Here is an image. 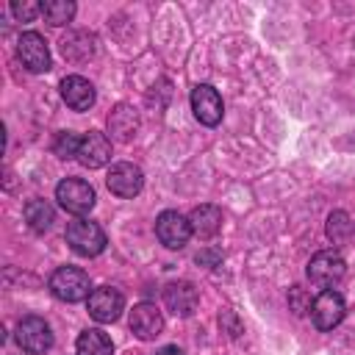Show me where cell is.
I'll return each instance as SVG.
<instances>
[{"label": "cell", "instance_id": "cell-1", "mask_svg": "<svg viewBox=\"0 0 355 355\" xmlns=\"http://www.w3.org/2000/svg\"><path fill=\"white\" fill-rule=\"evenodd\" d=\"M92 283H89V275L78 266H61L50 275V291L53 297L64 300V302H80V300H89V291Z\"/></svg>", "mask_w": 355, "mask_h": 355}, {"label": "cell", "instance_id": "cell-2", "mask_svg": "<svg viewBox=\"0 0 355 355\" xmlns=\"http://www.w3.org/2000/svg\"><path fill=\"white\" fill-rule=\"evenodd\" d=\"M67 244L72 247V252H78L83 258H94L105 250V233L97 222L75 219L67 225Z\"/></svg>", "mask_w": 355, "mask_h": 355}, {"label": "cell", "instance_id": "cell-3", "mask_svg": "<svg viewBox=\"0 0 355 355\" xmlns=\"http://www.w3.org/2000/svg\"><path fill=\"white\" fill-rule=\"evenodd\" d=\"M55 200L64 211L80 216V214H89L94 208V189L80 180V178H64L58 186H55Z\"/></svg>", "mask_w": 355, "mask_h": 355}, {"label": "cell", "instance_id": "cell-4", "mask_svg": "<svg viewBox=\"0 0 355 355\" xmlns=\"http://www.w3.org/2000/svg\"><path fill=\"white\" fill-rule=\"evenodd\" d=\"M17 344L28 355H44L53 347V330L42 316H25L17 324Z\"/></svg>", "mask_w": 355, "mask_h": 355}, {"label": "cell", "instance_id": "cell-5", "mask_svg": "<svg viewBox=\"0 0 355 355\" xmlns=\"http://www.w3.org/2000/svg\"><path fill=\"white\" fill-rule=\"evenodd\" d=\"M347 263L336 250H322L308 261V280L316 286H333L344 277Z\"/></svg>", "mask_w": 355, "mask_h": 355}, {"label": "cell", "instance_id": "cell-6", "mask_svg": "<svg viewBox=\"0 0 355 355\" xmlns=\"http://www.w3.org/2000/svg\"><path fill=\"white\" fill-rule=\"evenodd\" d=\"M86 305H89V316L94 322L108 324V322H116L119 319V313L125 308V297L116 288H111V286H100V288H94L89 294Z\"/></svg>", "mask_w": 355, "mask_h": 355}, {"label": "cell", "instance_id": "cell-7", "mask_svg": "<svg viewBox=\"0 0 355 355\" xmlns=\"http://www.w3.org/2000/svg\"><path fill=\"white\" fill-rule=\"evenodd\" d=\"M155 236H158V241L164 247L180 250L189 241V236H191V222L183 214H178V211H164L155 219Z\"/></svg>", "mask_w": 355, "mask_h": 355}, {"label": "cell", "instance_id": "cell-8", "mask_svg": "<svg viewBox=\"0 0 355 355\" xmlns=\"http://www.w3.org/2000/svg\"><path fill=\"white\" fill-rule=\"evenodd\" d=\"M105 183H108V189H111L116 197L130 200V197H136V194L141 191V186H144V175H141V169H139L136 164L119 161V164H114V166L108 169Z\"/></svg>", "mask_w": 355, "mask_h": 355}, {"label": "cell", "instance_id": "cell-9", "mask_svg": "<svg viewBox=\"0 0 355 355\" xmlns=\"http://www.w3.org/2000/svg\"><path fill=\"white\" fill-rule=\"evenodd\" d=\"M344 300L338 291H322L313 302H311V319L319 330H333L341 319H344Z\"/></svg>", "mask_w": 355, "mask_h": 355}, {"label": "cell", "instance_id": "cell-10", "mask_svg": "<svg viewBox=\"0 0 355 355\" xmlns=\"http://www.w3.org/2000/svg\"><path fill=\"white\" fill-rule=\"evenodd\" d=\"M17 53L22 58V64L31 69V72H47L50 69V50H47V42L36 33V31H25L17 42Z\"/></svg>", "mask_w": 355, "mask_h": 355}, {"label": "cell", "instance_id": "cell-11", "mask_svg": "<svg viewBox=\"0 0 355 355\" xmlns=\"http://www.w3.org/2000/svg\"><path fill=\"white\" fill-rule=\"evenodd\" d=\"M191 111H194V116L202 125H208V128L219 125V119H222V97H219V92L214 86H208V83L194 86V92H191Z\"/></svg>", "mask_w": 355, "mask_h": 355}, {"label": "cell", "instance_id": "cell-12", "mask_svg": "<svg viewBox=\"0 0 355 355\" xmlns=\"http://www.w3.org/2000/svg\"><path fill=\"white\" fill-rule=\"evenodd\" d=\"M128 324H130V330H133L141 341H150V338L161 336V330H164V316H161V311H158L153 302H139V305H133Z\"/></svg>", "mask_w": 355, "mask_h": 355}, {"label": "cell", "instance_id": "cell-13", "mask_svg": "<svg viewBox=\"0 0 355 355\" xmlns=\"http://www.w3.org/2000/svg\"><path fill=\"white\" fill-rule=\"evenodd\" d=\"M164 302L175 316H191L200 302V294L189 280H175L164 288Z\"/></svg>", "mask_w": 355, "mask_h": 355}, {"label": "cell", "instance_id": "cell-14", "mask_svg": "<svg viewBox=\"0 0 355 355\" xmlns=\"http://www.w3.org/2000/svg\"><path fill=\"white\" fill-rule=\"evenodd\" d=\"M111 158V141L97 133V130H89L80 141V150H78V161L89 169H97V166H105Z\"/></svg>", "mask_w": 355, "mask_h": 355}, {"label": "cell", "instance_id": "cell-15", "mask_svg": "<svg viewBox=\"0 0 355 355\" xmlns=\"http://www.w3.org/2000/svg\"><path fill=\"white\" fill-rule=\"evenodd\" d=\"M61 97L72 111H86L94 105V86L80 75H69L61 80Z\"/></svg>", "mask_w": 355, "mask_h": 355}, {"label": "cell", "instance_id": "cell-16", "mask_svg": "<svg viewBox=\"0 0 355 355\" xmlns=\"http://www.w3.org/2000/svg\"><path fill=\"white\" fill-rule=\"evenodd\" d=\"M94 50H97V39L89 31H72L61 39V53L69 61H86L94 55Z\"/></svg>", "mask_w": 355, "mask_h": 355}, {"label": "cell", "instance_id": "cell-17", "mask_svg": "<svg viewBox=\"0 0 355 355\" xmlns=\"http://www.w3.org/2000/svg\"><path fill=\"white\" fill-rule=\"evenodd\" d=\"M191 222V233H197L200 239H214L222 230V211L216 205H197L189 214Z\"/></svg>", "mask_w": 355, "mask_h": 355}, {"label": "cell", "instance_id": "cell-18", "mask_svg": "<svg viewBox=\"0 0 355 355\" xmlns=\"http://www.w3.org/2000/svg\"><path fill=\"white\" fill-rule=\"evenodd\" d=\"M139 130V116L130 105H116L108 116V133L116 139V141H130Z\"/></svg>", "mask_w": 355, "mask_h": 355}, {"label": "cell", "instance_id": "cell-19", "mask_svg": "<svg viewBox=\"0 0 355 355\" xmlns=\"http://www.w3.org/2000/svg\"><path fill=\"white\" fill-rule=\"evenodd\" d=\"M75 352L78 355H114V344L100 327H89V330H83L78 336Z\"/></svg>", "mask_w": 355, "mask_h": 355}, {"label": "cell", "instance_id": "cell-20", "mask_svg": "<svg viewBox=\"0 0 355 355\" xmlns=\"http://www.w3.org/2000/svg\"><path fill=\"white\" fill-rule=\"evenodd\" d=\"M22 214H25V222H28V227H31L33 233H44V230L55 222V211H53V205H50L47 200H39V197L28 200Z\"/></svg>", "mask_w": 355, "mask_h": 355}, {"label": "cell", "instance_id": "cell-21", "mask_svg": "<svg viewBox=\"0 0 355 355\" xmlns=\"http://www.w3.org/2000/svg\"><path fill=\"white\" fill-rule=\"evenodd\" d=\"M42 17H44V22H50L55 28L67 25L75 17V3L72 0H44L42 3Z\"/></svg>", "mask_w": 355, "mask_h": 355}, {"label": "cell", "instance_id": "cell-22", "mask_svg": "<svg viewBox=\"0 0 355 355\" xmlns=\"http://www.w3.org/2000/svg\"><path fill=\"white\" fill-rule=\"evenodd\" d=\"M349 233H352V222H349V216H347L344 211H333V214L327 216V236H330V241L338 244V241L349 239Z\"/></svg>", "mask_w": 355, "mask_h": 355}, {"label": "cell", "instance_id": "cell-23", "mask_svg": "<svg viewBox=\"0 0 355 355\" xmlns=\"http://www.w3.org/2000/svg\"><path fill=\"white\" fill-rule=\"evenodd\" d=\"M80 141H83V139H78L75 133L64 130V133H58V136H55V141H53V150H55V155H58V158H78Z\"/></svg>", "mask_w": 355, "mask_h": 355}, {"label": "cell", "instance_id": "cell-24", "mask_svg": "<svg viewBox=\"0 0 355 355\" xmlns=\"http://www.w3.org/2000/svg\"><path fill=\"white\" fill-rule=\"evenodd\" d=\"M11 14H14L19 22H31L36 14H42V6H39V3H31V0H22V3L14 0V3H11Z\"/></svg>", "mask_w": 355, "mask_h": 355}, {"label": "cell", "instance_id": "cell-25", "mask_svg": "<svg viewBox=\"0 0 355 355\" xmlns=\"http://www.w3.org/2000/svg\"><path fill=\"white\" fill-rule=\"evenodd\" d=\"M155 355H186V352H183L180 347H175V344H169V347H161V349H158Z\"/></svg>", "mask_w": 355, "mask_h": 355}, {"label": "cell", "instance_id": "cell-26", "mask_svg": "<svg viewBox=\"0 0 355 355\" xmlns=\"http://www.w3.org/2000/svg\"><path fill=\"white\" fill-rule=\"evenodd\" d=\"M214 261H219V255H211V252H200L197 255V263H214Z\"/></svg>", "mask_w": 355, "mask_h": 355}]
</instances>
